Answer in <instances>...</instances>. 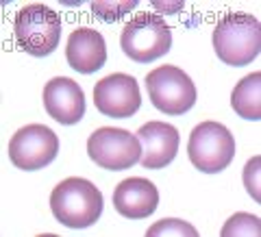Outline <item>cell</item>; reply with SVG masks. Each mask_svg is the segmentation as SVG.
<instances>
[{"label":"cell","mask_w":261,"mask_h":237,"mask_svg":"<svg viewBox=\"0 0 261 237\" xmlns=\"http://www.w3.org/2000/svg\"><path fill=\"white\" fill-rule=\"evenodd\" d=\"M211 42H214V50L220 61L233 65V68H242V65H248L259 57L261 24L250 13H226L216 24Z\"/></svg>","instance_id":"1"},{"label":"cell","mask_w":261,"mask_h":237,"mask_svg":"<svg viewBox=\"0 0 261 237\" xmlns=\"http://www.w3.org/2000/svg\"><path fill=\"white\" fill-rule=\"evenodd\" d=\"M50 211L63 226L87 228L102 216V194L87 178L70 176L53 190Z\"/></svg>","instance_id":"2"},{"label":"cell","mask_w":261,"mask_h":237,"mask_svg":"<svg viewBox=\"0 0 261 237\" xmlns=\"http://www.w3.org/2000/svg\"><path fill=\"white\" fill-rule=\"evenodd\" d=\"M120 48L128 59L150 63L172 48V29L159 13H135L120 33Z\"/></svg>","instance_id":"3"},{"label":"cell","mask_w":261,"mask_h":237,"mask_svg":"<svg viewBox=\"0 0 261 237\" xmlns=\"http://www.w3.org/2000/svg\"><path fill=\"white\" fill-rule=\"evenodd\" d=\"M13 37L24 52L46 57L61 42V18L46 5H27L15 13Z\"/></svg>","instance_id":"4"},{"label":"cell","mask_w":261,"mask_h":237,"mask_svg":"<svg viewBox=\"0 0 261 237\" xmlns=\"http://www.w3.org/2000/svg\"><path fill=\"white\" fill-rule=\"evenodd\" d=\"M187 157L192 166L205 174H218L228 168L235 157V137L224 124L216 120L194 126L187 142Z\"/></svg>","instance_id":"5"},{"label":"cell","mask_w":261,"mask_h":237,"mask_svg":"<svg viewBox=\"0 0 261 237\" xmlns=\"http://www.w3.org/2000/svg\"><path fill=\"white\" fill-rule=\"evenodd\" d=\"M150 102L166 116H183L196 104L194 81L176 65H161L146 74Z\"/></svg>","instance_id":"6"},{"label":"cell","mask_w":261,"mask_h":237,"mask_svg":"<svg viewBox=\"0 0 261 237\" xmlns=\"http://www.w3.org/2000/svg\"><path fill=\"white\" fill-rule=\"evenodd\" d=\"M87 154L96 166L111 172L133 168L142 159V142L126 128L102 126L87 140Z\"/></svg>","instance_id":"7"},{"label":"cell","mask_w":261,"mask_h":237,"mask_svg":"<svg viewBox=\"0 0 261 237\" xmlns=\"http://www.w3.org/2000/svg\"><path fill=\"white\" fill-rule=\"evenodd\" d=\"M7 152L15 168L35 172L53 163L59 154V137L44 124H27L13 133Z\"/></svg>","instance_id":"8"},{"label":"cell","mask_w":261,"mask_h":237,"mask_svg":"<svg viewBox=\"0 0 261 237\" xmlns=\"http://www.w3.org/2000/svg\"><path fill=\"white\" fill-rule=\"evenodd\" d=\"M94 104L107 118L126 120L142 107V94L135 76L116 72L94 85Z\"/></svg>","instance_id":"9"},{"label":"cell","mask_w":261,"mask_h":237,"mask_svg":"<svg viewBox=\"0 0 261 237\" xmlns=\"http://www.w3.org/2000/svg\"><path fill=\"white\" fill-rule=\"evenodd\" d=\"M44 109L63 126L79 124L85 116V94L76 81L55 76L44 85Z\"/></svg>","instance_id":"10"},{"label":"cell","mask_w":261,"mask_h":237,"mask_svg":"<svg viewBox=\"0 0 261 237\" xmlns=\"http://www.w3.org/2000/svg\"><path fill=\"white\" fill-rule=\"evenodd\" d=\"M137 137L142 142L140 163L146 170H161L174 161L178 152V130L168 122H148L140 126Z\"/></svg>","instance_id":"11"},{"label":"cell","mask_w":261,"mask_h":237,"mask_svg":"<svg viewBox=\"0 0 261 237\" xmlns=\"http://www.w3.org/2000/svg\"><path fill=\"white\" fill-rule=\"evenodd\" d=\"M113 207L128 220H144L159 207V190L148 178H124L113 190Z\"/></svg>","instance_id":"12"},{"label":"cell","mask_w":261,"mask_h":237,"mask_svg":"<svg viewBox=\"0 0 261 237\" xmlns=\"http://www.w3.org/2000/svg\"><path fill=\"white\" fill-rule=\"evenodd\" d=\"M65 59L79 74H94L107 63V44L96 29L79 27L65 44Z\"/></svg>","instance_id":"13"},{"label":"cell","mask_w":261,"mask_h":237,"mask_svg":"<svg viewBox=\"0 0 261 237\" xmlns=\"http://www.w3.org/2000/svg\"><path fill=\"white\" fill-rule=\"evenodd\" d=\"M231 107L244 120H261V72H252L235 85L231 94Z\"/></svg>","instance_id":"14"},{"label":"cell","mask_w":261,"mask_h":237,"mask_svg":"<svg viewBox=\"0 0 261 237\" xmlns=\"http://www.w3.org/2000/svg\"><path fill=\"white\" fill-rule=\"evenodd\" d=\"M222 237H259L261 235V220L250 214H235L224 222Z\"/></svg>","instance_id":"15"},{"label":"cell","mask_w":261,"mask_h":237,"mask_svg":"<svg viewBox=\"0 0 261 237\" xmlns=\"http://www.w3.org/2000/svg\"><path fill=\"white\" fill-rule=\"evenodd\" d=\"M196 235H198V231L190 222L178 218H163L146 231V237H196Z\"/></svg>","instance_id":"16"},{"label":"cell","mask_w":261,"mask_h":237,"mask_svg":"<svg viewBox=\"0 0 261 237\" xmlns=\"http://www.w3.org/2000/svg\"><path fill=\"white\" fill-rule=\"evenodd\" d=\"M137 7V0H98L92 3V13L102 22H116L120 18L128 15Z\"/></svg>","instance_id":"17"},{"label":"cell","mask_w":261,"mask_h":237,"mask_svg":"<svg viewBox=\"0 0 261 237\" xmlns=\"http://www.w3.org/2000/svg\"><path fill=\"white\" fill-rule=\"evenodd\" d=\"M259 166H261V157L257 154V157L248 159V163L244 166V172H242V178H244V185H246L248 194L255 198L257 202L261 200V185H259Z\"/></svg>","instance_id":"18"},{"label":"cell","mask_w":261,"mask_h":237,"mask_svg":"<svg viewBox=\"0 0 261 237\" xmlns=\"http://www.w3.org/2000/svg\"><path fill=\"white\" fill-rule=\"evenodd\" d=\"M183 3H157V0H154L152 3V9L154 11H159V15L161 13H178V11H183Z\"/></svg>","instance_id":"19"}]
</instances>
